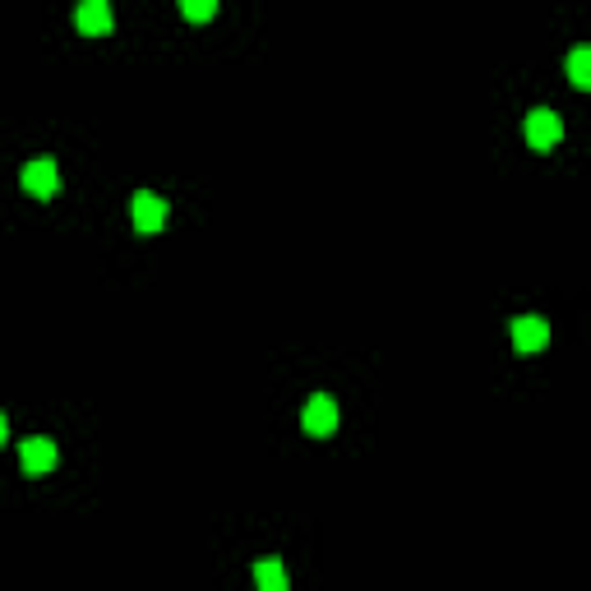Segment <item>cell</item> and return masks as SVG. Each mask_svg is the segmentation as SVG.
I'll return each mask as SVG.
<instances>
[{"label": "cell", "instance_id": "obj_8", "mask_svg": "<svg viewBox=\"0 0 591 591\" xmlns=\"http://www.w3.org/2000/svg\"><path fill=\"white\" fill-rule=\"evenodd\" d=\"M568 79H573V88H591V51L587 47H578L568 56Z\"/></svg>", "mask_w": 591, "mask_h": 591}, {"label": "cell", "instance_id": "obj_11", "mask_svg": "<svg viewBox=\"0 0 591 591\" xmlns=\"http://www.w3.org/2000/svg\"><path fill=\"white\" fill-rule=\"evenodd\" d=\"M5 439H10V425H5V416H0V444H5Z\"/></svg>", "mask_w": 591, "mask_h": 591}, {"label": "cell", "instance_id": "obj_3", "mask_svg": "<svg viewBox=\"0 0 591 591\" xmlns=\"http://www.w3.org/2000/svg\"><path fill=\"white\" fill-rule=\"evenodd\" d=\"M130 213H134V231H144V236L167 227V199H157V194H148V190L134 194Z\"/></svg>", "mask_w": 591, "mask_h": 591}, {"label": "cell", "instance_id": "obj_4", "mask_svg": "<svg viewBox=\"0 0 591 591\" xmlns=\"http://www.w3.org/2000/svg\"><path fill=\"white\" fill-rule=\"evenodd\" d=\"M19 462H24L28 476H47V471L56 467V444H51V439H42V435L24 439V444H19Z\"/></svg>", "mask_w": 591, "mask_h": 591}, {"label": "cell", "instance_id": "obj_2", "mask_svg": "<svg viewBox=\"0 0 591 591\" xmlns=\"http://www.w3.org/2000/svg\"><path fill=\"white\" fill-rule=\"evenodd\" d=\"M301 425H305V435H314V439L333 435V430H338V402L328 398V393H314V398L305 402Z\"/></svg>", "mask_w": 591, "mask_h": 591}, {"label": "cell", "instance_id": "obj_1", "mask_svg": "<svg viewBox=\"0 0 591 591\" xmlns=\"http://www.w3.org/2000/svg\"><path fill=\"white\" fill-rule=\"evenodd\" d=\"M564 139V121H559L555 111H545V107H536L527 116V144L536 148V153H550V148Z\"/></svg>", "mask_w": 591, "mask_h": 591}, {"label": "cell", "instance_id": "obj_9", "mask_svg": "<svg viewBox=\"0 0 591 591\" xmlns=\"http://www.w3.org/2000/svg\"><path fill=\"white\" fill-rule=\"evenodd\" d=\"M254 582H259L264 591H282L287 587V573H282V564H259L254 568Z\"/></svg>", "mask_w": 591, "mask_h": 591}, {"label": "cell", "instance_id": "obj_10", "mask_svg": "<svg viewBox=\"0 0 591 591\" xmlns=\"http://www.w3.org/2000/svg\"><path fill=\"white\" fill-rule=\"evenodd\" d=\"M181 14L194 19V24H208V19L218 14V0H181Z\"/></svg>", "mask_w": 591, "mask_h": 591}, {"label": "cell", "instance_id": "obj_5", "mask_svg": "<svg viewBox=\"0 0 591 591\" xmlns=\"http://www.w3.org/2000/svg\"><path fill=\"white\" fill-rule=\"evenodd\" d=\"M56 185H61V176H56V162H51V157H37V162L24 167V190L33 194V199H51Z\"/></svg>", "mask_w": 591, "mask_h": 591}, {"label": "cell", "instance_id": "obj_6", "mask_svg": "<svg viewBox=\"0 0 591 591\" xmlns=\"http://www.w3.org/2000/svg\"><path fill=\"white\" fill-rule=\"evenodd\" d=\"M74 24H79V33H88V37L111 33V0H79Z\"/></svg>", "mask_w": 591, "mask_h": 591}, {"label": "cell", "instance_id": "obj_7", "mask_svg": "<svg viewBox=\"0 0 591 591\" xmlns=\"http://www.w3.org/2000/svg\"><path fill=\"white\" fill-rule=\"evenodd\" d=\"M545 342H550V324H545V319H536V314L513 319V347L518 351H541Z\"/></svg>", "mask_w": 591, "mask_h": 591}]
</instances>
